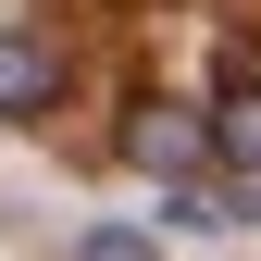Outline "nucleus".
Wrapping results in <instances>:
<instances>
[{"label": "nucleus", "instance_id": "7ed1b4c3", "mask_svg": "<svg viewBox=\"0 0 261 261\" xmlns=\"http://www.w3.org/2000/svg\"><path fill=\"white\" fill-rule=\"evenodd\" d=\"M212 162L224 174H261V50H237V75L212 100Z\"/></svg>", "mask_w": 261, "mask_h": 261}, {"label": "nucleus", "instance_id": "f257e3e1", "mask_svg": "<svg viewBox=\"0 0 261 261\" xmlns=\"http://www.w3.org/2000/svg\"><path fill=\"white\" fill-rule=\"evenodd\" d=\"M124 162L162 174V187L199 174V162H212V112H187V100H137V112H124Z\"/></svg>", "mask_w": 261, "mask_h": 261}, {"label": "nucleus", "instance_id": "20e7f679", "mask_svg": "<svg viewBox=\"0 0 261 261\" xmlns=\"http://www.w3.org/2000/svg\"><path fill=\"white\" fill-rule=\"evenodd\" d=\"M249 212H261V174H237V187H199V174H174V199H162V224H187V237H237Z\"/></svg>", "mask_w": 261, "mask_h": 261}, {"label": "nucleus", "instance_id": "f03ea898", "mask_svg": "<svg viewBox=\"0 0 261 261\" xmlns=\"http://www.w3.org/2000/svg\"><path fill=\"white\" fill-rule=\"evenodd\" d=\"M50 100H62V50L38 25H0V124H38Z\"/></svg>", "mask_w": 261, "mask_h": 261}, {"label": "nucleus", "instance_id": "39448f33", "mask_svg": "<svg viewBox=\"0 0 261 261\" xmlns=\"http://www.w3.org/2000/svg\"><path fill=\"white\" fill-rule=\"evenodd\" d=\"M75 261H162V237H137V224H87Z\"/></svg>", "mask_w": 261, "mask_h": 261}]
</instances>
